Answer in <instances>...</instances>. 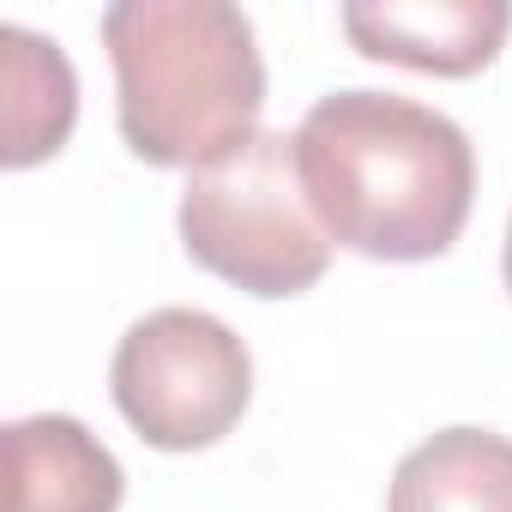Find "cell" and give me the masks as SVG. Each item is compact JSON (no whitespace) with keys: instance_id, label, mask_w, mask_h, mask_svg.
Returning <instances> with one entry per match:
<instances>
[{"instance_id":"1","label":"cell","mask_w":512,"mask_h":512,"mask_svg":"<svg viewBox=\"0 0 512 512\" xmlns=\"http://www.w3.org/2000/svg\"><path fill=\"white\" fill-rule=\"evenodd\" d=\"M296 157L326 235L380 266H422L476 205L470 133L392 91H332L296 127Z\"/></svg>"},{"instance_id":"8","label":"cell","mask_w":512,"mask_h":512,"mask_svg":"<svg viewBox=\"0 0 512 512\" xmlns=\"http://www.w3.org/2000/svg\"><path fill=\"white\" fill-rule=\"evenodd\" d=\"M0 49H7V145H0V163L31 169L67 145L79 121V79L61 43L25 25H0Z\"/></svg>"},{"instance_id":"6","label":"cell","mask_w":512,"mask_h":512,"mask_svg":"<svg viewBox=\"0 0 512 512\" xmlns=\"http://www.w3.org/2000/svg\"><path fill=\"white\" fill-rule=\"evenodd\" d=\"M121 458L61 410L7 422V512H121Z\"/></svg>"},{"instance_id":"5","label":"cell","mask_w":512,"mask_h":512,"mask_svg":"<svg viewBox=\"0 0 512 512\" xmlns=\"http://www.w3.org/2000/svg\"><path fill=\"white\" fill-rule=\"evenodd\" d=\"M338 19L368 61H392L440 79L482 73L512 31L506 0H350Z\"/></svg>"},{"instance_id":"3","label":"cell","mask_w":512,"mask_h":512,"mask_svg":"<svg viewBox=\"0 0 512 512\" xmlns=\"http://www.w3.org/2000/svg\"><path fill=\"white\" fill-rule=\"evenodd\" d=\"M175 223L199 272L260 302L308 296L326 278L338 247L308 199L296 133H272V127H260L229 157L193 169Z\"/></svg>"},{"instance_id":"7","label":"cell","mask_w":512,"mask_h":512,"mask_svg":"<svg viewBox=\"0 0 512 512\" xmlns=\"http://www.w3.org/2000/svg\"><path fill=\"white\" fill-rule=\"evenodd\" d=\"M386 512H512V440L494 428H440L392 470Z\"/></svg>"},{"instance_id":"9","label":"cell","mask_w":512,"mask_h":512,"mask_svg":"<svg viewBox=\"0 0 512 512\" xmlns=\"http://www.w3.org/2000/svg\"><path fill=\"white\" fill-rule=\"evenodd\" d=\"M500 272H506V296H512V217H506V247H500Z\"/></svg>"},{"instance_id":"4","label":"cell","mask_w":512,"mask_h":512,"mask_svg":"<svg viewBox=\"0 0 512 512\" xmlns=\"http://www.w3.org/2000/svg\"><path fill=\"white\" fill-rule=\"evenodd\" d=\"M109 392L145 446L205 452L247 416L253 356L217 314L157 308L121 332L109 362Z\"/></svg>"},{"instance_id":"2","label":"cell","mask_w":512,"mask_h":512,"mask_svg":"<svg viewBox=\"0 0 512 512\" xmlns=\"http://www.w3.org/2000/svg\"><path fill=\"white\" fill-rule=\"evenodd\" d=\"M115 121L139 163L205 169L260 133L266 61L229 0H115L103 13Z\"/></svg>"}]
</instances>
